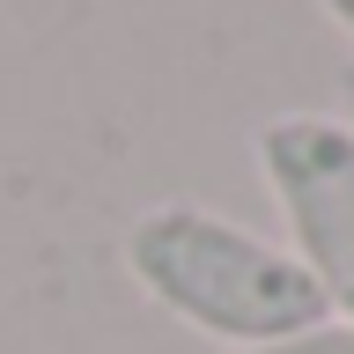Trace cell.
Here are the masks:
<instances>
[{
    "label": "cell",
    "mask_w": 354,
    "mask_h": 354,
    "mask_svg": "<svg viewBox=\"0 0 354 354\" xmlns=\"http://www.w3.org/2000/svg\"><path fill=\"white\" fill-rule=\"evenodd\" d=\"M133 288L155 310L185 317L192 332L221 339L229 354L295 339L310 325H332V303L317 295L303 266L288 259V243H266L259 229L199 207V199H155L140 207L118 243Z\"/></svg>",
    "instance_id": "1"
},
{
    "label": "cell",
    "mask_w": 354,
    "mask_h": 354,
    "mask_svg": "<svg viewBox=\"0 0 354 354\" xmlns=\"http://www.w3.org/2000/svg\"><path fill=\"white\" fill-rule=\"evenodd\" d=\"M259 170L303 266L339 325H354V126L325 111H281L259 126Z\"/></svg>",
    "instance_id": "2"
},
{
    "label": "cell",
    "mask_w": 354,
    "mask_h": 354,
    "mask_svg": "<svg viewBox=\"0 0 354 354\" xmlns=\"http://www.w3.org/2000/svg\"><path fill=\"white\" fill-rule=\"evenodd\" d=\"M243 354H354V325H310L295 339H266V347H243Z\"/></svg>",
    "instance_id": "3"
},
{
    "label": "cell",
    "mask_w": 354,
    "mask_h": 354,
    "mask_svg": "<svg viewBox=\"0 0 354 354\" xmlns=\"http://www.w3.org/2000/svg\"><path fill=\"white\" fill-rule=\"evenodd\" d=\"M317 8H325V15H332V22H339V30L354 37V0H317Z\"/></svg>",
    "instance_id": "4"
},
{
    "label": "cell",
    "mask_w": 354,
    "mask_h": 354,
    "mask_svg": "<svg viewBox=\"0 0 354 354\" xmlns=\"http://www.w3.org/2000/svg\"><path fill=\"white\" fill-rule=\"evenodd\" d=\"M347 104H354V66H347Z\"/></svg>",
    "instance_id": "5"
}]
</instances>
